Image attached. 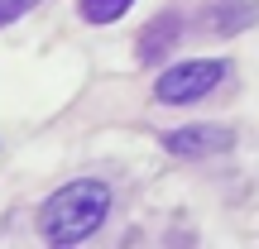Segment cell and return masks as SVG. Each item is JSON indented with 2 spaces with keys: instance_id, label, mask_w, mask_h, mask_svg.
<instances>
[{
  "instance_id": "4",
  "label": "cell",
  "mask_w": 259,
  "mask_h": 249,
  "mask_svg": "<svg viewBox=\"0 0 259 249\" xmlns=\"http://www.w3.org/2000/svg\"><path fill=\"white\" fill-rule=\"evenodd\" d=\"M178 38H183V19L178 15H158L154 24L139 34V63H163Z\"/></svg>"
},
{
  "instance_id": "5",
  "label": "cell",
  "mask_w": 259,
  "mask_h": 249,
  "mask_svg": "<svg viewBox=\"0 0 259 249\" xmlns=\"http://www.w3.org/2000/svg\"><path fill=\"white\" fill-rule=\"evenodd\" d=\"M254 19V5H245V0H235V5H216L211 10V29L216 34H235V29H245Z\"/></svg>"
},
{
  "instance_id": "6",
  "label": "cell",
  "mask_w": 259,
  "mask_h": 249,
  "mask_svg": "<svg viewBox=\"0 0 259 249\" xmlns=\"http://www.w3.org/2000/svg\"><path fill=\"white\" fill-rule=\"evenodd\" d=\"M130 5H135V0H82L77 10H82L87 24H111V19H120Z\"/></svg>"
},
{
  "instance_id": "7",
  "label": "cell",
  "mask_w": 259,
  "mask_h": 249,
  "mask_svg": "<svg viewBox=\"0 0 259 249\" xmlns=\"http://www.w3.org/2000/svg\"><path fill=\"white\" fill-rule=\"evenodd\" d=\"M34 5H38V0H0V29L15 24V19L24 15V10H34Z\"/></svg>"
},
{
  "instance_id": "3",
  "label": "cell",
  "mask_w": 259,
  "mask_h": 249,
  "mask_svg": "<svg viewBox=\"0 0 259 249\" xmlns=\"http://www.w3.org/2000/svg\"><path fill=\"white\" fill-rule=\"evenodd\" d=\"M231 144H235V134L226 125H183L163 134V148L178 158H211V154H226Z\"/></svg>"
},
{
  "instance_id": "2",
  "label": "cell",
  "mask_w": 259,
  "mask_h": 249,
  "mask_svg": "<svg viewBox=\"0 0 259 249\" xmlns=\"http://www.w3.org/2000/svg\"><path fill=\"white\" fill-rule=\"evenodd\" d=\"M226 72H231V67H226L221 58H187V63H173L168 72H158L154 96L163 106H192V101H202V96H211L216 86L226 82Z\"/></svg>"
},
{
  "instance_id": "1",
  "label": "cell",
  "mask_w": 259,
  "mask_h": 249,
  "mask_svg": "<svg viewBox=\"0 0 259 249\" xmlns=\"http://www.w3.org/2000/svg\"><path fill=\"white\" fill-rule=\"evenodd\" d=\"M106 211H111V187L96 182V177H77V182L58 187L44 202V211H38V235L53 249L82 244L106 225Z\"/></svg>"
}]
</instances>
